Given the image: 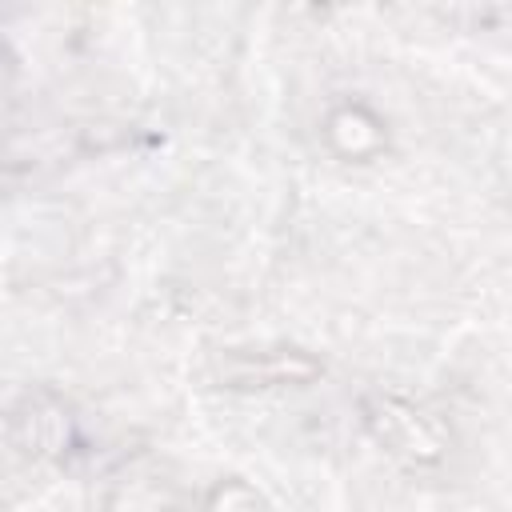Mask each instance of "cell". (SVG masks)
<instances>
[{
  "label": "cell",
  "mask_w": 512,
  "mask_h": 512,
  "mask_svg": "<svg viewBox=\"0 0 512 512\" xmlns=\"http://www.w3.org/2000/svg\"><path fill=\"white\" fill-rule=\"evenodd\" d=\"M212 376L232 392H272L304 388L324 376V360L304 348H228L216 356Z\"/></svg>",
  "instance_id": "7a4b0ae2"
},
{
  "label": "cell",
  "mask_w": 512,
  "mask_h": 512,
  "mask_svg": "<svg viewBox=\"0 0 512 512\" xmlns=\"http://www.w3.org/2000/svg\"><path fill=\"white\" fill-rule=\"evenodd\" d=\"M8 440L24 456H56L72 440V416L52 392H24L8 412Z\"/></svg>",
  "instance_id": "3957f363"
},
{
  "label": "cell",
  "mask_w": 512,
  "mask_h": 512,
  "mask_svg": "<svg viewBox=\"0 0 512 512\" xmlns=\"http://www.w3.org/2000/svg\"><path fill=\"white\" fill-rule=\"evenodd\" d=\"M360 416H364V428L376 436V444L404 464L428 468V464H440L448 452L444 428L428 412H420L416 404H408L400 396L372 392L360 400Z\"/></svg>",
  "instance_id": "6da1fadb"
},
{
  "label": "cell",
  "mask_w": 512,
  "mask_h": 512,
  "mask_svg": "<svg viewBox=\"0 0 512 512\" xmlns=\"http://www.w3.org/2000/svg\"><path fill=\"white\" fill-rule=\"evenodd\" d=\"M208 512H268V504L244 480H220L208 496Z\"/></svg>",
  "instance_id": "277c9868"
}]
</instances>
